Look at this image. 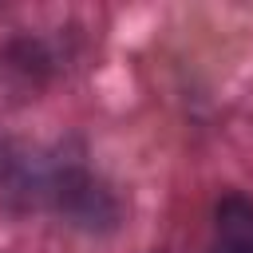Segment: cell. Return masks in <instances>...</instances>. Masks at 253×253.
Returning a JSON list of instances; mask_svg holds the SVG:
<instances>
[{
    "instance_id": "1",
    "label": "cell",
    "mask_w": 253,
    "mask_h": 253,
    "mask_svg": "<svg viewBox=\"0 0 253 253\" xmlns=\"http://www.w3.org/2000/svg\"><path fill=\"white\" fill-rule=\"evenodd\" d=\"M217 245L221 253H253V202L225 194L217 202Z\"/></svg>"
}]
</instances>
